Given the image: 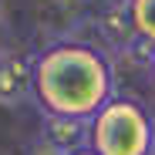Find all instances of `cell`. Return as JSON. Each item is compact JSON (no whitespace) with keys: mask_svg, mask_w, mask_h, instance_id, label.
<instances>
[{"mask_svg":"<svg viewBox=\"0 0 155 155\" xmlns=\"http://www.w3.org/2000/svg\"><path fill=\"white\" fill-rule=\"evenodd\" d=\"M115 98V68L98 44L64 37L47 44L34 64V101L44 115L91 121Z\"/></svg>","mask_w":155,"mask_h":155,"instance_id":"1","label":"cell"},{"mask_svg":"<svg viewBox=\"0 0 155 155\" xmlns=\"http://www.w3.org/2000/svg\"><path fill=\"white\" fill-rule=\"evenodd\" d=\"M98 155H155V115L138 98L115 94L91 118V145Z\"/></svg>","mask_w":155,"mask_h":155,"instance_id":"2","label":"cell"},{"mask_svg":"<svg viewBox=\"0 0 155 155\" xmlns=\"http://www.w3.org/2000/svg\"><path fill=\"white\" fill-rule=\"evenodd\" d=\"M91 27L101 41V51H111V54H132V47L142 41L135 31V20L132 10H128V0H118V4H105L94 17H91Z\"/></svg>","mask_w":155,"mask_h":155,"instance_id":"3","label":"cell"},{"mask_svg":"<svg viewBox=\"0 0 155 155\" xmlns=\"http://www.w3.org/2000/svg\"><path fill=\"white\" fill-rule=\"evenodd\" d=\"M34 64L37 58L27 51H10L0 58V105H20L34 98Z\"/></svg>","mask_w":155,"mask_h":155,"instance_id":"4","label":"cell"},{"mask_svg":"<svg viewBox=\"0 0 155 155\" xmlns=\"http://www.w3.org/2000/svg\"><path fill=\"white\" fill-rule=\"evenodd\" d=\"M41 138L54 145L61 155H74L91 145V121L84 118H68V115H44L41 121Z\"/></svg>","mask_w":155,"mask_h":155,"instance_id":"5","label":"cell"},{"mask_svg":"<svg viewBox=\"0 0 155 155\" xmlns=\"http://www.w3.org/2000/svg\"><path fill=\"white\" fill-rule=\"evenodd\" d=\"M128 10H132L138 37L155 44V0H128Z\"/></svg>","mask_w":155,"mask_h":155,"instance_id":"6","label":"cell"},{"mask_svg":"<svg viewBox=\"0 0 155 155\" xmlns=\"http://www.w3.org/2000/svg\"><path fill=\"white\" fill-rule=\"evenodd\" d=\"M24 155H61V152H58L54 145H47V142H44V138L37 135V138H34V142L27 145V152H24Z\"/></svg>","mask_w":155,"mask_h":155,"instance_id":"7","label":"cell"},{"mask_svg":"<svg viewBox=\"0 0 155 155\" xmlns=\"http://www.w3.org/2000/svg\"><path fill=\"white\" fill-rule=\"evenodd\" d=\"M10 27H7V24H4V17H0V58H4V54H10Z\"/></svg>","mask_w":155,"mask_h":155,"instance_id":"8","label":"cell"},{"mask_svg":"<svg viewBox=\"0 0 155 155\" xmlns=\"http://www.w3.org/2000/svg\"><path fill=\"white\" fill-rule=\"evenodd\" d=\"M148 78H152V84H155V58H152V64H148Z\"/></svg>","mask_w":155,"mask_h":155,"instance_id":"9","label":"cell"},{"mask_svg":"<svg viewBox=\"0 0 155 155\" xmlns=\"http://www.w3.org/2000/svg\"><path fill=\"white\" fill-rule=\"evenodd\" d=\"M74 155H98L94 148H81V152H74Z\"/></svg>","mask_w":155,"mask_h":155,"instance_id":"10","label":"cell"},{"mask_svg":"<svg viewBox=\"0 0 155 155\" xmlns=\"http://www.w3.org/2000/svg\"><path fill=\"white\" fill-rule=\"evenodd\" d=\"M0 7H4V0H0Z\"/></svg>","mask_w":155,"mask_h":155,"instance_id":"11","label":"cell"},{"mask_svg":"<svg viewBox=\"0 0 155 155\" xmlns=\"http://www.w3.org/2000/svg\"><path fill=\"white\" fill-rule=\"evenodd\" d=\"M68 4H74V0H68Z\"/></svg>","mask_w":155,"mask_h":155,"instance_id":"12","label":"cell"}]
</instances>
